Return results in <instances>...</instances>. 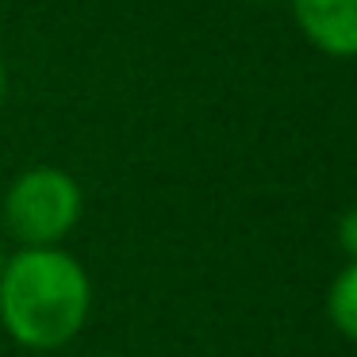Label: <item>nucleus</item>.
I'll return each mask as SVG.
<instances>
[{
	"mask_svg": "<svg viewBox=\"0 0 357 357\" xmlns=\"http://www.w3.org/2000/svg\"><path fill=\"white\" fill-rule=\"evenodd\" d=\"M246 4H261V8H269V4H280V0H246Z\"/></svg>",
	"mask_w": 357,
	"mask_h": 357,
	"instance_id": "0eeeda50",
	"label": "nucleus"
},
{
	"mask_svg": "<svg viewBox=\"0 0 357 357\" xmlns=\"http://www.w3.org/2000/svg\"><path fill=\"white\" fill-rule=\"evenodd\" d=\"M8 100V70H4V58H0V108Z\"/></svg>",
	"mask_w": 357,
	"mask_h": 357,
	"instance_id": "423d86ee",
	"label": "nucleus"
},
{
	"mask_svg": "<svg viewBox=\"0 0 357 357\" xmlns=\"http://www.w3.org/2000/svg\"><path fill=\"white\" fill-rule=\"evenodd\" d=\"M85 196L73 173L31 165L4 192V227L20 246H62L81 223Z\"/></svg>",
	"mask_w": 357,
	"mask_h": 357,
	"instance_id": "f03ea898",
	"label": "nucleus"
},
{
	"mask_svg": "<svg viewBox=\"0 0 357 357\" xmlns=\"http://www.w3.org/2000/svg\"><path fill=\"white\" fill-rule=\"evenodd\" d=\"M93 311L89 269L62 246H20L0 269V326L16 346L54 354Z\"/></svg>",
	"mask_w": 357,
	"mask_h": 357,
	"instance_id": "f257e3e1",
	"label": "nucleus"
},
{
	"mask_svg": "<svg viewBox=\"0 0 357 357\" xmlns=\"http://www.w3.org/2000/svg\"><path fill=\"white\" fill-rule=\"evenodd\" d=\"M326 319L346 342L357 346V261H346L326 288Z\"/></svg>",
	"mask_w": 357,
	"mask_h": 357,
	"instance_id": "20e7f679",
	"label": "nucleus"
},
{
	"mask_svg": "<svg viewBox=\"0 0 357 357\" xmlns=\"http://www.w3.org/2000/svg\"><path fill=\"white\" fill-rule=\"evenodd\" d=\"M334 242H338V250L346 254V261H357V204L338 215V223H334Z\"/></svg>",
	"mask_w": 357,
	"mask_h": 357,
	"instance_id": "39448f33",
	"label": "nucleus"
},
{
	"mask_svg": "<svg viewBox=\"0 0 357 357\" xmlns=\"http://www.w3.org/2000/svg\"><path fill=\"white\" fill-rule=\"evenodd\" d=\"M4 261H8V250H4V242H0V269H4Z\"/></svg>",
	"mask_w": 357,
	"mask_h": 357,
	"instance_id": "6e6552de",
	"label": "nucleus"
},
{
	"mask_svg": "<svg viewBox=\"0 0 357 357\" xmlns=\"http://www.w3.org/2000/svg\"><path fill=\"white\" fill-rule=\"evenodd\" d=\"M300 35L326 58H357V0H288Z\"/></svg>",
	"mask_w": 357,
	"mask_h": 357,
	"instance_id": "7ed1b4c3",
	"label": "nucleus"
}]
</instances>
